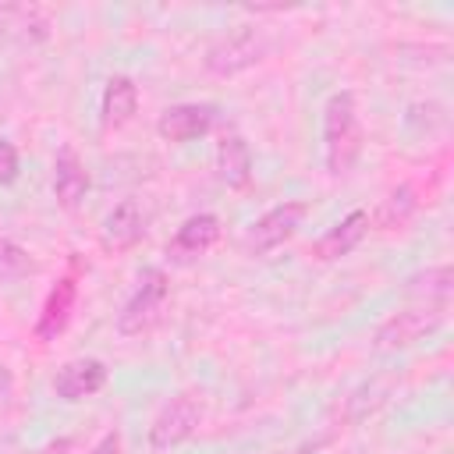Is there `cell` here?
Masks as SVG:
<instances>
[{
	"instance_id": "277c9868",
	"label": "cell",
	"mask_w": 454,
	"mask_h": 454,
	"mask_svg": "<svg viewBox=\"0 0 454 454\" xmlns=\"http://www.w3.org/2000/svg\"><path fill=\"white\" fill-rule=\"evenodd\" d=\"M202 394H195V390H181V394H174L160 411H156V419H153V426H149V447L153 450H174V447H181L184 440H192L195 433H199V426H202Z\"/></svg>"
},
{
	"instance_id": "5bb4252c",
	"label": "cell",
	"mask_w": 454,
	"mask_h": 454,
	"mask_svg": "<svg viewBox=\"0 0 454 454\" xmlns=\"http://www.w3.org/2000/svg\"><path fill=\"white\" fill-rule=\"evenodd\" d=\"M89 192V170L78 160V153L71 145H64L53 160V195L64 209H74Z\"/></svg>"
},
{
	"instance_id": "44dd1931",
	"label": "cell",
	"mask_w": 454,
	"mask_h": 454,
	"mask_svg": "<svg viewBox=\"0 0 454 454\" xmlns=\"http://www.w3.org/2000/svg\"><path fill=\"white\" fill-rule=\"evenodd\" d=\"M11 394H14V372L7 365H0V408L11 401Z\"/></svg>"
},
{
	"instance_id": "6da1fadb",
	"label": "cell",
	"mask_w": 454,
	"mask_h": 454,
	"mask_svg": "<svg viewBox=\"0 0 454 454\" xmlns=\"http://www.w3.org/2000/svg\"><path fill=\"white\" fill-rule=\"evenodd\" d=\"M362 156V121L358 99L351 89H340L323 106V160L330 177H344L355 170Z\"/></svg>"
},
{
	"instance_id": "ba28073f",
	"label": "cell",
	"mask_w": 454,
	"mask_h": 454,
	"mask_svg": "<svg viewBox=\"0 0 454 454\" xmlns=\"http://www.w3.org/2000/svg\"><path fill=\"white\" fill-rule=\"evenodd\" d=\"M106 380H110V369H106L103 358H71V362H64L57 369L53 394L60 401H71L74 404V401H85V397L99 394L106 387Z\"/></svg>"
},
{
	"instance_id": "9a60e30c",
	"label": "cell",
	"mask_w": 454,
	"mask_h": 454,
	"mask_svg": "<svg viewBox=\"0 0 454 454\" xmlns=\"http://www.w3.org/2000/svg\"><path fill=\"white\" fill-rule=\"evenodd\" d=\"M138 114V85L135 78L128 74H114L103 89V99H99V121L103 128H124L131 117Z\"/></svg>"
},
{
	"instance_id": "52a82bcc",
	"label": "cell",
	"mask_w": 454,
	"mask_h": 454,
	"mask_svg": "<svg viewBox=\"0 0 454 454\" xmlns=\"http://www.w3.org/2000/svg\"><path fill=\"white\" fill-rule=\"evenodd\" d=\"M216 124V106L213 103H174L160 114L156 131L167 142H195L209 135Z\"/></svg>"
},
{
	"instance_id": "7a4b0ae2",
	"label": "cell",
	"mask_w": 454,
	"mask_h": 454,
	"mask_svg": "<svg viewBox=\"0 0 454 454\" xmlns=\"http://www.w3.org/2000/svg\"><path fill=\"white\" fill-rule=\"evenodd\" d=\"M450 305H408L401 312H394L390 319H383L372 333V351L390 355V351H404L411 344H419L422 337L436 333L447 319Z\"/></svg>"
},
{
	"instance_id": "ffe728a7",
	"label": "cell",
	"mask_w": 454,
	"mask_h": 454,
	"mask_svg": "<svg viewBox=\"0 0 454 454\" xmlns=\"http://www.w3.org/2000/svg\"><path fill=\"white\" fill-rule=\"evenodd\" d=\"M85 454H124V440H121V433L117 429H106Z\"/></svg>"
},
{
	"instance_id": "9c48e42d",
	"label": "cell",
	"mask_w": 454,
	"mask_h": 454,
	"mask_svg": "<svg viewBox=\"0 0 454 454\" xmlns=\"http://www.w3.org/2000/svg\"><path fill=\"white\" fill-rule=\"evenodd\" d=\"M220 216L216 213H195L188 216L177 234L167 241V259L170 262H195L199 255H206L216 241H220Z\"/></svg>"
},
{
	"instance_id": "d6986e66",
	"label": "cell",
	"mask_w": 454,
	"mask_h": 454,
	"mask_svg": "<svg viewBox=\"0 0 454 454\" xmlns=\"http://www.w3.org/2000/svg\"><path fill=\"white\" fill-rule=\"evenodd\" d=\"M18 174H21L18 149H14L7 138H0V184H14V181H18Z\"/></svg>"
},
{
	"instance_id": "2e32d148",
	"label": "cell",
	"mask_w": 454,
	"mask_h": 454,
	"mask_svg": "<svg viewBox=\"0 0 454 454\" xmlns=\"http://www.w3.org/2000/svg\"><path fill=\"white\" fill-rule=\"evenodd\" d=\"M408 298L411 305H450V291H454V270L447 262L429 266L415 277H408Z\"/></svg>"
},
{
	"instance_id": "e0dca14e",
	"label": "cell",
	"mask_w": 454,
	"mask_h": 454,
	"mask_svg": "<svg viewBox=\"0 0 454 454\" xmlns=\"http://www.w3.org/2000/svg\"><path fill=\"white\" fill-rule=\"evenodd\" d=\"M415 206H419V199H415V188L411 184H397L383 202H380V213H376V223L383 227V231H390V227H404L408 220H411V213H415Z\"/></svg>"
},
{
	"instance_id": "3957f363",
	"label": "cell",
	"mask_w": 454,
	"mask_h": 454,
	"mask_svg": "<svg viewBox=\"0 0 454 454\" xmlns=\"http://www.w3.org/2000/svg\"><path fill=\"white\" fill-rule=\"evenodd\" d=\"M167 298H170V280L160 266H149L142 277H138V287L135 294L121 305L117 312V333L121 337H138L145 330H153L167 309Z\"/></svg>"
},
{
	"instance_id": "8992f818",
	"label": "cell",
	"mask_w": 454,
	"mask_h": 454,
	"mask_svg": "<svg viewBox=\"0 0 454 454\" xmlns=\"http://www.w3.org/2000/svg\"><path fill=\"white\" fill-rule=\"evenodd\" d=\"M305 216H309V206L298 202V199L266 209V213L252 223V231H248V248H252L255 255H266V252L280 248L284 241H291V238L298 234V227H301Z\"/></svg>"
},
{
	"instance_id": "7c38bea8",
	"label": "cell",
	"mask_w": 454,
	"mask_h": 454,
	"mask_svg": "<svg viewBox=\"0 0 454 454\" xmlns=\"http://www.w3.org/2000/svg\"><path fill=\"white\" fill-rule=\"evenodd\" d=\"M74 305H78V284H74V277H60V280L50 287V294H46V301H43V309H39L35 340H43V344L57 340V337L67 330V323H71V316H74Z\"/></svg>"
},
{
	"instance_id": "4fadbf2b",
	"label": "cell",
	"mask_w": 454,
	"mask_h": 454,
	"mask_svg": "<svg viewBox=\"0 0 454 454\" xmlns=\"http://www.w3.org/2000/svg\"><path fill=\"white\" fill-rule=\"evenodd\" d=\"M216 177L234 192H245L252 184V149L238 131L223 135L216 145Z\"/></svg>"
},
{
	"instance_id": "8fae6325",
	"label": "cell",
	"mask_w": 454,
	"mask_h": 454,
	"mask_svg": "<svg viewBox=\"0 0 454 454\" xmlns=\"http://www.w3.org/2000/svg\"><path fill=\"white\" fill-rule=\"evenodd\" d=\"M145 238V213L135 199H124L117 202L106 216H103V227H99V245L106 252H131L138 241Z\"/></svg>"
},
{
	"instance_id": "ac0fdd59",
	"label": "cell",
	"mask_w": 454,
	"mask_h": 454,
	"mask_svg": "<svg viewBox=\"0 0 454 454\" xmlns=\"http://www.w3.org/2000/svg\"><path fill=\"white\" fill-rule=\"evenodd\" d=\"M28 273H35V259L28 255V248H21L18 241L0 238V284L4 280H21Z\"/></svg>"
},
{
	"instance_id": "5b68a950",
	"label": "cell",
	"mask_w": 454,
	"mask_h": 454,
	"mask_svg": "<svg viewBox=\"0 0 454 454\" xmlns=\"http://www.w3.org/2000/svg\"><path fill=\"white\" fill-rule=\"evenodd\" d=\"M270 53V39L266 32L252 28V25H241L238 32H227L223 39H216L209 50H206V67L220 78L227 74H238L245 67H255L262 57Z\"/></svg>"
},
{
	"instance_id": "30bf717a",
	"label": "cell",
	"mask_w": 454,
	"mask_h": 454,
	"mask_svg": "<svg viewBox=\"0 0 454 454\" xmlns=\"http://www.w3.org/2000/svg\"><path fill=\"white\" fill-rule=\"evenodd\" d=\"M369 227H372V216H369L365 209H351L344 220H337L326 234H319V238L312 241V259H319V262H337V259L351 255V252L365 241Z\"/></svg>"
}]
</instances>
